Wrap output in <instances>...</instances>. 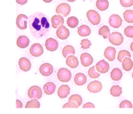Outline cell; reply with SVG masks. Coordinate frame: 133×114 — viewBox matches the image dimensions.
I'll return each instance as SVG.
<instances>
[{
    "label": "cell",
    "instance_id": "obj_1",
    "mask_svg": "<svg viewBox=\"0 0 133 114\" xmlns=\"http://www.w3.org/2000/svg\"><path fill=\"white\" fill-rule=\"evenodd\" d=\"M30 31L33 37L41 38L49 32L50 23L47 16L41 12H37L29 17Z\"/></svg>",
    "mask_w": 133,
    "mask_h": 114
},
{
    "label": "cell",
    "instance_id": "obj_2",
    "mask_svg": "<svg viewBox=\"0 0 133 114\" xmlns=\"http://www.w3.org/2000/svg\"><path fill=\"white\" fill-rule=\"evenodd\" d=\"M57 77L58 80L62 82H68L72 78L71 72L65 68H61L57 73Z\"/></svg>",
    "mask_w": 133,
    "mask_h": 114
},
{
    "label": "cell",
    "instance_id": "obj_3",
    "mask_svg": "<svg viewBox=\"0 0 133 114\" xmlns=\"http://www.w3.org/2000/svg\"><path fill=\"white\" fill-rule=\"evenodd\" d=\"M27 96L30 99H40L42 97V90L37 86H31L27 92Z\"/></svg>",
    "mask_w": 133,
    "mask_h": 114
},
{
    "label": "cell",
    "instance_id": "obj_4",
    "mask_svg": "<svg viewBox=\"0 0 133 114\" xmlns=\"http://www.w3.org/2000/svg\"><path fill=\"white\" fill-rule=\"evenodd\" d=\"M108 40H109V42L115 46H120L124 41L123 36L119 32L111 33L108 37Z\"/></svg>",
    "mask_w": 133,
    "mask_h": 114
},
{
    "label": "cell",
    "instance_id": "obj_5",
    "mask_svg": "<svg viewBox=\"0 0 133 114\" xmlns=\"http://www.w3.org/2000/svg\"><path fill=\"white\" fill-rule=\"evenodd\" d=\"M87 16L88 20L90 21V23L94 26L98 25L101 23V16L100 14L94 10V9H90L87 12Z\"/></svg>",
    "mask_w": 133,
    "mask_h": 114
},
{
    "label": "cell",
    "instance_id": "obj_6",
    "mask_svg": "<svg viewBox=\"0 0 133 114\" xmlns=\"http://www.w3.org/2000/svg\"><path fill=\"white\" fill-rule=\"evenodd\" d=\"M71 11V7L67 3H61L56 8V12L58 15L62 16H67Z\"/></svg>",
    "mask_w": 133,
    "mask_h": 114
},
{
    "label": "cell",
    "instance_id": "obj_7",
    "mask_svg": "<svg viewBox=\"0 0 133 114\" xmlns=\"http://www.w3.org/2000/svg\"><path fill=\"white\" fill-rule=\"evenodd\" d=\"M28 17L24 14H19L16 17V26L20 30H26L27 27Z\"/></svg>",
    "mask_w": 133,
    "mask_h": 114
},
{
    "label": "cell",
    "instance_id": "obj_8",
    "mask_svg": "<svg viewBox=\"0 0 133 114\" xmlns=\"http://www.w3.org/2000/svg\"><path fill=\"white\" fill-rule=\"evenodd\" d=\"M44 53V49L41 44L38 43H35L32 44V46L30 48V54L33 57H40Z\"/></svg>",
    "mask_w": 133,
    "mask_h": 114
},
{
    "label": "cell",
    "instance_id": "obj_9",
    "mask_svg": "<svg viewBox=\"0 0 133 114\" xmlns=\"http://www.w3.org/2000/svg\"><path fill=\"white\" fill-rule=\"evenodd\" d=\"M39 71L41 75L44 77H48L53 73V66L49 63H44L40 66Z\"/></svg>",
    "mask_w": 133,
    "mask_h": 114
},
{
    "label": "cell",
    "instance_id": "obj_10",
    "mask_svg": "<svg viewBox=\"0 0 133 114\" xmlns=\"http://www.w3.org/2000/svg\"><path fill=\"white\" fill-rule=\"evenodd\" d=\"M87 90L92 93H97L102 90V84L99 81H93L88 84Z\"/></svg>",
    "mask_w": 133,
    "mask_h": 114
},
{
    "label": "cell",
    "instance_id": "obj_11",
    "mask_svg": "<svg viewBox=\"0 0 133 114\" xmlns=\"http://www.w3.org/2000/svg\"><path fill=\"white\" fill-rule=\"evenodd\" d=\"M109 24L113 28H119L122 24V19L118 15L113 14L109 17Z\"/></svg>",
    "mask_w": 133,
    "mask_h": 114
},
{
    "label": "cell",
    "instance_id": "obj_12",
    "mask_svg": "<svg viewBox=\"0 0 133 114\" xmlns=\"http://www.w3.org/2000/svg\"><path fill=\"white\" fill-rule=\"evenodd\" d=\"M45 47L48 51H55L58 47V43L55 39L49 37L45 41Z\"/></svg>",
    "mask_w": 133,
    "mask_h": 114
},
{
    "label": "cell",
    "instance_id": "obj_13",
    "mask_svg": "<svg viewBox=\"0 0 133 114\" xmlns=\"http://www.w3.org/2000/svg\"><path fill=\"white\" fill-rule=\"evenodd\" d=\"M95 66H96V68H97V72L99 73H101H101H103V74L107 73L109 71V68H110L109 64L107 61H105L104 60L99 61Z\"/></svg>",
    "mask_w": 133,
    "mask_h": 114
},
{
    "label": "cell",
    "instance_id": "obj_14",
    "mask_svg": "<svg viewBox=\"0 0 133 114\" xmlns=\"http://www.w3.org/2000/svg\"><path fill=\"white\" fill-rule=\"evenodd\" d=\"M69 30L65 26H61L56 31V36L60 40H66L69 37Z\"/></svg>",
    "mask_w": 133,
    "mask_h": 114
},
{
    "label": "cell",
    "instance_id": "obj_15",
    "mask_svg": "<svg viewBox=\"0 0 133 114\" xmlns=\"http://www.w3.org/2000/svg\"><path fill=\"white\" fill-rule=\"evenodd\" d=\"M19 67L23 72H28L31 68V63L28 58H21L19 60Z\"/></svg>",
    "mask_w": 133,
    "mask_h": 114
},
{
    "label": "cell",
    "instance_id": "obj_16",
    "mask_svg": "<svg viewBox=\"0 0 133 114\" xmlns=\"http://www.w3.org/2000/svg\"><path fill=\"white\" fill-rule=\"evenodd\" d=\"M80 61H81V64L83 65V66L88 67L93 64L94 59H93V57L90 54L83 53L80 55Z\"/></svg>",
    "mask_w": 133,
    "mask_h": 114
},
{
    "label": "cell",
    "instance_id": "obj_17",
    "mask_svg": "<svg viewBox=\"0 0 133 114\" xmlns=\"http://www.w3.org/2000/svg\"><path fill=\"white\" fill-rule=\"evenodd\" d=\"M51 26L55 29H58L59 26L64 24V19L61 15L53 16L51 19Z\"/></svg>",
    "mask_w": 133,
    "mask_h": 114
},
{
    "label": "cell",
    "instance_id": "obj_18",
    "mask_svg": "<svg viewBox=\"0 0 133 114\" xmlns=\"http://www.w3.org/2000/svg\"><path fill=\"white\" fill-rule=\"evenodd\" d=\"M70 93V88L67 85L61 86L58 89V96L61 99H65Z\"/></svg>",
    "mask_w": 133,
    "mask_h": 114
},
{
    "label": "cell",
    "instance_id": "obj_19",
    "mask_svg": "<svg viewBox=\"0 0 133 114\" xmlns=\"http://www.w3.org/2000/svg\"><path fill=\"white\" fill-rule=\"evenodd\" d=\"M30 40L26 36L21 35L16 40V45L19 48H26L29 46Z\"/></svg>",
    "mask_w": 133,
    "mask_h": 114
},
{
    "label": "cell",
    "instance_id": "obj_20",
    "mask_svg": "<svg viewBox=\"0 0 133 114\" xmlns=\"http://www.w3.org/2000/svg\"><path fill=\"white\" fill-rule=\"evenodd\" d=\"M104 57L110 61H113L115 59L116 49L113 47H108L104 51Z\"/></svg>",
    "mask_w": 133,
    "mask_h": 114
},
{
    "label": "cell",
    "instance_id": "obj_21",
    "mask_svg": "<svg viewBox=\"0 0 133 114\" xmlns=\"http://www.w3.org/2000/svg\"><path fill=\"white\" fill-rule=\"evenodd\" d=\"M87 76L83 73H77L74 77V82L76 86H83L87 83Z\"/></svg>",
    "mask_w": 133,
    "mask_h": 114
},
{
    "label": "cell",
    "instance_id": "obj_22",
    "mask_svg": "<svg viewBox=\"0 0 133 114\" xmlns=\"http://www.w3.org/2000/svg\"><path fill=\"white\" fill-rule=\"evenodd\" d=\"M65 63H66V65H67L69 68H77L78 65H79L78 58H77L75 55H70V56H69V57L66 58Z\"/></svg>",
    "mask_w": 133,
    "mask_h": 114
},
{
    "label": "cell",
    "instance_id": "obj_23",
    "mask_svg": "<svg viewBox=\"0 0 133 114\" xmlns=\"http://www.w3.org/2000/svg\"><path fill=\"white\" fill-rule=\"evenodd\" d=\"M55 89H56V86L55 83L53 82H47L44 84V87H43V89H44V92L46 94V95H52L55 92Z\"/></svg>",
    "mask_w": 133,
    "mask_h": 114
},
{
    "label": "cell",
    "instance_id": "obj_24",
    "mask_svg": "<svg viewBox=\"0 0 133 114\" xmlns=\"http://www.w3.org/2000/svg\"><path fill=\"white\" fill-rule=\"evenodd\" d=\"M122 72L118 68H115L111 72V78L113 81H120L122 78Z\"/></svg>",
    "mask_w": 133,
    "mask_h": 114
},
{
    "label": "cell",
    "instance_id": "obj_25",
    "mask_svg": "<svg viewBox=\"0 0 133 114\" xmlns=\"http://www.w3.org/2000/svg\"><path fill=\"white\" fill-rule=\"evenodd\" d=\"M90 33H91V30L87 25H82L78 28V34L80 37H87L90 35Z\"/></svg>",
    "mask_w": 133,
    "mask_h": 114
},
{
    "label": "cell",
    "instance_id": "obj_26",
    "mask_svg": "<svg viewBox=\"0 0 133 114\" xmlns=\"http://www.w3.org/2000/svg\"><path fill=\"white\" fill-rule=\"evenodd\" d=\"M75 53H76V51L74 47L71 45H66L62 49V55L65 58H67L70 55H74Z\"/></svg>",
    "mask_w": 133,
    "mask_h": 114
},
{
    "label": "cell",
    "instance_id": "obj_27",
    "mask_svg": "<svg viewBox=\"0 0 133 114\" xmlns=\"http://www.w3.org/2000/svg\"><path fill=\"white\" fill-rule=\"evenodd\" d=\"M122 68L124 69V71L125 72H129L133 68V62L131 59V58H125L122 62Z\"/></svg>",
    "mask_w": 133,
    "mask_h": 114
},
{
    "label": "cell",
    "instance_id": "obj_28",
    "mask_svg": "<svg viewBox=\"0 0 133 114\" xmlns=\"http://www.w3.org/2000/svg\"><path fill=\"white\" fill-rule=\"evenodd\" d=\"M110 93L114 97H119L122 93V89L121 86H119L118 85L113 86H111V88L110 89Z\"/></svg>",
    "mask_w": 133,
    "mask_h": 114
},
{
    "label": "cell",
    "instance_id": "obj_29",
    "mask_svg": "<svg viewBox=\"0 0 133 114\" xmlns=\"http://www.w3.org/2000/svg\"><path fill=\"white\" fill-rule=\"evenodd\" d=\"M41 104L37 99H30V101L26 102L25 105L26 109H38L40 108Z\"/></svg>",
    "mask_w": 133,
    "mask_h": 114
},
{
    "label": "cell",
    "instance_id": "obj_30",
    "mask_svg": "<svg viewBox=\"0 0 133 114\" xmlns=\"http://www.w3.org/2000/svg\"><path fill=\"white\" fill-rule=\"evenodd\" d=\"M96 5H97V8L99 10L104 11L108 8L109 2H108V0H97L96 2Z\"/></svg>",
    "mask_w": 133,
    "mask_h": 114
},
{
    "label": "cell",
    "instance_id": "obj_31",
    "mask_svg": "<svg viewBox=\"0 0 133 114\" xmlns=\"http://www.w3.org/2000/svg\"><path fill=\"white\" fill-rule=\"evenodd\" d=\"M98 33H99V35L102 36L104 39L108 38L109 36L111 35L110 30H109V28H108L107 26H101V27L99 29Z\"/></svg>",
    "mask_w": 133,
    "mask_h": 114
},
{
    "label": "cell",
    "instance_id": "obj_32",
    "mask_svg": "<svg viewBox=\"0 0 133 114\" xmlns=\"http://www.w3.org/2000/svg\"><path fill=\"white\" fill-rule=\"evenodd\" d=\"M69 102L75 103L76 104H77L78 106H80V105H82V103H83V99H82L81 96H79L78 94H73V95H72L69 98Z\"/></svg>",
    "mask_w": 133,
    "mask_h": 114
},
{
    "label": "cell",
    "instance_id": "obj_33",
    "mask_svg": "<svg viewBox=\"0 0 133 114\" xmlns=\"http://www.w3.org/2000/svg\"><path fill=\"white\" fill-rule=\"evenodd\" d=\"M79 20L76 16H70L67 19V25L71 28H75L78 26Z\"/></svg>",
    "mask_w": 133,
    "mask_h": 114
},
{
    "label": "cell",
    "instance_id": "obj_34",
    "mask_svg": "<svg viewBox=\"0 0 133 114\" xmlns=\"http://www.w3.org/2000/svg\"><path fill=\"white\" fill-rule=\"evenodd\" d=\"M125 58H131V54L126 50H122L118 52V60L119 62H122V61Z\"/></svg>",
    "mask_w": 133,
    "mask_h": 114
},
{
    "label": "cell",
    "instance_id": "obj_35",
    "mask_svg": "<svg viewBox=\"0 0 133 114\" xmlns=\"http://www.w3.org/2000/svg\"><path fill=\"white\" fill-rule=\"evenodd\" d=\"M124 19L127 23H133V10L131 9H128L126 11L124 12L123 14Z\"/></svg>",
    "mask_w": 133,
    "mask_h": 114
},
{
    "label": "cell",
    "instance_id": "obj_36",
    "mask_svg": "<svg viewBox=\"0 0 133 114\" xmlns=\"http://www.w3.org/2000/svg\"><path fill=\"white\" fill-rule=\"evenodd\" d=\"M88 75L90 78L91 79H97L99 78L101 75V73H99L96 68V66H93L91 67L89 70H88Z\"/></svg>",
    "mask_w": 133,
    "mask_h": 114
},
{
    "label": "cell",
    "instance_id": "obj_37",
    "mask_svg": "<svg viewBox=\"0 0 133 114\" xmlns=\"http://www.w3.org/2000/svg\"><path fill=\"white\" fill-rule=\"evenodd\" d=\"M132 103L129 100H123L119 104V108L121 109H132Z\"/></svg>",
    "mask_w": 133,
    "mask_h": 114
},
{
    "label": "cell",
    "instance_id": "obj_38",
    "mask_svg": "<svg viewBox=\"0 0 133 114\" xmlns=\"http://www.w3.org/2000/svg\"><path fill=\"white\" fill-rule=\"evenodd\" d=\"M124 33L127 37L133 38V26H128L127 27H125Z\"/></svg>",
    "mask_w": 133,
    "mask_h": 114
},
{
    "label": "cell",
    "instance_id": "obj_39",
    "mask_svg": "<svg viewBox=\"0 0 133 114\" xmlns=\"http://www.w3.org/2000/svg\"><path fill=\"white\" fill-rule=\"evenodd\" d=\"M80 45H81V48L82 49H88L91 46V42H90V40L83 39L80 41Z\"/></svg>",
    "mask_w": 133,
    "mask_h": 114
},
{
    "label": "cell",
    "instance_id": "obj_40",
    "mask_svg": "<svg viewBox=\"0 0 133 114\" xmlns=\"http://www.w3.org/2000/svg\"><path fill=\"white\" fill-rule=\"evenodd\" d=\"M64 109H66V108H74V109H77L79 106H77V104H76L75 103L73 102H68L66 103H65L62 106Z\"/></svg>",
    "mask_w": 133,
    "mask_h": 114
},
{
    "label": "cell",
    "instance_id": "obj_41",
    "mask_svg": "<svg viewBox=\"0 0 133 114\" xmlns=\"http://www.w3.org/2000/svg\"><path fill=\"white\" fill-rule=\"evenodd\" d=\"M120 3L123 7H130L133 5V0H120Z\"/></svg>",
    "mask_w": 133,
    "mask_h": 114
},
{
    "label": "cell",
    "instance_id": "obj_42",
    "mask_svg": "<svg viewBox=\"0 0 133 114\" xmlns=\"http://www.w3.org/2000/svg\"><path fill=\"white\" fill-rule=\"evenodd\" d=\"M83 108H84V109H94V108H95V106H94L92 103L88 102V103H85V104L83 106Z\"/></svg>",
    "mask_w": 133,
    "mask_h": 114
},
{
    "label": "cell",
    "instance_id": "obj_43",
    "mask_svg": "<svg viewBox=\"0 0 133 114\" xmlns=\"http://www.w3.org/2000/svg\"><path fill=\"white\" fill-rule=\"evenodd\" d=\"M16 108L17 109H21V108H23V103H22V102L19 100V99H16Z\"/></svg>",
    "mask_w": 133,
    "mask_h": 114
},
{
    "label": "cell",
    "instance_id": "obj_44",
    "mask_svg": "<svg viewBox=\"0 0 133 114\" xmlns=\"http://www.w3.org/2000/svg\"><path fill=\"white\" fill-rule=\"evenodd\" d=\"M16 2H17L18 4H19V5H24V4H26V3L27 2L28 0H16Z\"/></svg>",
    "mask_w": 133,
    "mask_h": 114
},
{
    "label": "cell",
    "instance_id": "obj_45",
    "mask_svg": "<svg viewBox=\"0 0 133 114\" xmlns=\"http://www.w3.org/2000/svg\"><path fill=\"white\" fill-rule=\"evenodd\" d=\"M43 1H44V2H47V3H49V2H51L52 0H43Z\"/></svg>",
    "mask_w": 133,
    "mask_h": 114
},
{
    "label": "cell",
    "instance_id": "obj_46",
    "mask_svg": "<svg viewBox=\"0 0 133 114\" xmlns=\"http://www.w3.org/2000/svg\"><path fill=\"white\" fill-rule=\"evenodd\" d=\"M130 48H131V51L133 52V42L131 44V45H130Z\"/></svg>",
    "mask_w": 133,
    "mask_h": 114
},
{
    "label": "cell",
    "instance_id": "obj_47",
    "mask_svg": "<svg viewBox=\"0 0 133 114\" xmlns=\"http://www.w3.org/2000/svg\"><path fill=\"white\" fill-rule=\"evenodd\" d=\"M68 2H74V1H76V0H67Z\"/></svg>",
    "mask_w": 133,
    "mask_h": 114
},
{
    "label": "cell",
    "instance_id": "obj_48",
    "mask_svg": "<svg viewBox=\"0 0 133 114\" xmlns=\"http://www.w3.org/2000/svg\"><path fill=\"white\" fill-rule=\"evenodd\" d=\"M132 79H133V72H132Z\"/></svg>",
    "mask_w": 133,
    "mask_h": 114
}]
</instances>
